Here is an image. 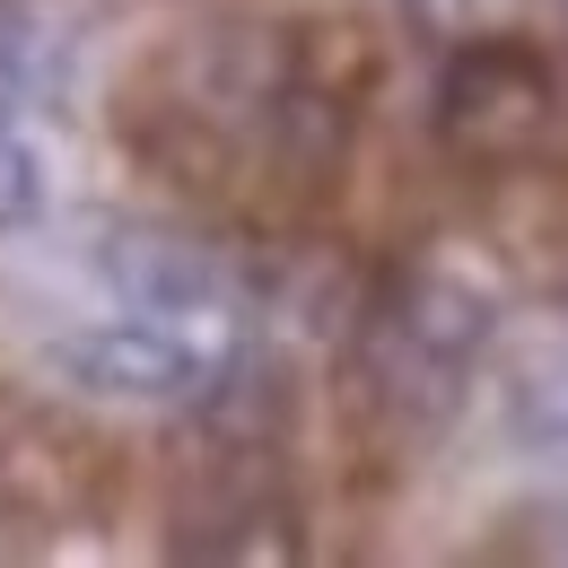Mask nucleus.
<instances>
[{"mask_svg":"<svg viewBox=\"0 0 568 568\" xmlns=\"http://www.w3.org/2000/svg\"><path fill=\"white\" fill-rule=\"evenodd\" d=\"M44 367H53L71 394H88V403H202L227 358H219L193 324L123 306V315H88L71 333H53V342H44Z\"/></svg>","mask_w":568,"mask_h":568,"instance_id":"1","label":"nucleus"},{"mask_svg":"<svg viewBox=\"0 0 568 568\" xmlns=\"http://www.w3.org/2000/svg\"><path fill=\"white\" fill-rule=\"evenodd\" d=\"M490 288H473L464 272H412L394 288V306L376 315V376L394 403H412L420 420L455 412V385L473 376V358L490 351Z\"/></svg>","mask_w":568,"mask_h":568,"instance_id":"2","label":"nucleus"},{"mask_svg":"<svg viewBox=\"0 0 568 568\" xmlns=\"http://www.w3.org/2000/svg\"><path fill=\"white\" fill-rule=\"evenodd\" d=\"M551 114V71L534 44H507V36H473L446 53L437 71V132L455 149H516L542 132Z\"/></svg>","mask_w":568,"mask_h":568,"instance_id":"3","label":"nucleus"},{"mask_svg":"<svg viewBox=\"0 0 568 568\" xmlns=\"http://www.w3.org/2000/svg\"><path fill=\"white\" fill-rule=\"evenodd\" d=\"M97 281L114 288L123 306H141V315H175V324H193V315H219L227 306V272H219L202 245H184V236H149V227H114L105 245H97Z\"/></svg>","mask_w":568,"mask_h":568,"instance_id":"4","label":"nucleus"},{"mask_svg":"<svg viewBox=\"0 0 568 568\" xmlns=\"http://www.w3.org/2000/svg\"><path fill=\"white\" fill-rule=\"evenodd\" d=\"M44 211H53V158H44V141L0 123V236L36 227Z\"/></svg>","mask_w":568,"mask_h":568,"instance_id":"5","label":"nucleus"},{"mask_svg":"<svg viewBox=\"0 0 568 568\" xmlns=\"http://www.w3.org/2000/svg\"><path fill=\"white\" fill-rule=\"evenodd\" d=\"M403 9L420 18L428 36H455V27H473V9H481V0H403Z\"/></svg>","mask_w":568,"mask_h":568,"instance_id":"6","label":"nucleus"}]
</instances>
